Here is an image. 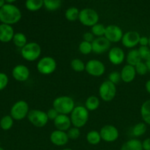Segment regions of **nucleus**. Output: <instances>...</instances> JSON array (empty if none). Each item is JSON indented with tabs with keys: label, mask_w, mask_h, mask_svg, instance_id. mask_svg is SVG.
<instances>
[{
	"label": "nucleus",
	"mask_w": 150,
	"mask_h": 150,
	"mask_svg": "<svg viewBox=\"0 0 150 150\" xmlns=\"http://www.w3.org/2000/svg\"><path fill=\"white\" fill-rule=\"evenodd\" d=\"M21 18V13L14 4H5L0 8V21L4 24H14L18 23Z\"/></svg>",
	"instance_id": "obj_1"
},
{
	"label": "nucleus",
	"mask_w": 150,
	"mask_h": 150,
	"mask_svg": "<svg viewBox=\"0 0 150 150\" xmlns=\"http://www.w3.org/2000/svg\"><path fill=\"white\" fill-rule=\"evenodd\" d=\"M52 105L53 108H54L59 114L63 115L71 114L75 108L74 101L69 96H60L55 98Z\"/></svg>",
	"instance_id": "obj_2"
},
{
	"label": "nucleus",
	"mask_w": 150,
	"mask_h": 150,
	"mask_svg": "<svg viewBox=\"0 0 150 150\" xmlns=\"http://www.w3.org/2000/svg\"><path fill=\"white\" fill-rule=\"evenodd\" d=\"M89 117V113L85 106L77 105L75 106L72 112L71 113L70 120L71 125L75 127L80 128L87 123Z\"/></svg>",
	"instance_id": "obj_3"
},
{
	"label": "nucleus",
	"mask_w": 150,
	"mask_h": 150,
	"mask_svg": "<svg viewBox=\"0 0 150 150\" xmlns=\"http://www.w3.org/2000/svg\"><path fill=\"white\" fill-rule=\"evenodd\" d=\"M21 56L28 62H33L38 59L41 54V48L37 42H28L21 48Z\"/></svg>",
	"instance_id": "obj_4"
},
{
	"label": "nucleus",
	"mask_w": 150,
	"mask_h": 150,
	"mask_svg": "<svg viewBox=\"0 0 150 150\" xmlns=\"http://www.w3.org/2000/svg\"><path fill=\"white\" fill-rule=\"evenodd\" d=\"M78 19L84 26L92 27L93 26L98 23L99 17L96 10L91 8H85L79 11Z\"/></svg>",
	"instance_id": "obj_5"
},
{
	"label": "nucleus",
	"mask_w": 150,
	"mask_h": 150,
	"mask_svg": "<svg viewBox=\"0 0 150 150\" xmlns=\"http://www.w3.org/2000/svg\"><path fill=\"white\" fill-rule=\"evenodd\" d=\"M27 119L32 125L37 127H43L49 121L46 113L41 110L33 109L29 111Z\"/></svg>",
	"instance_id": "obj_6"
},
{
	"label": "nucleus",
	"mask_w": 150,
	"mask_h": 150,
	"mask_svg": "<svg viewBox=\"0 0 150 150\" xmlns=\"http://www.w3.org/2000/svg\"><path fill=\"white\" fill-rule=\"evenodd\" d=\"M100 98L105 102H110L113 100L116 95V85L110 81H105L103 82L99 89Z\"/></svg>",
	"instance_id": "obj_7"
},
{
	"label": "nucleus",
	"mask_w": 150,
	"mask_h": 150,
	"mask_svg": "<svg viewBox=\"0 0 150 150\" xmlns=\"http://www.w3.org/2000/svg\"><path fill=\"white\" fill-rule=\"evenodd\" d=\"M57 68L55 59L51 57H44L38 61L37 70L43 75H49L54 73Z\"/></svg>",
	"instance_id": "obj_8"
},
{
	"label": "nucleus",
	"mask_w": 150,
	"mask_h": 150,
	"mask_svg": "<svg viewBox=\"0 0 150 150\" xmlns=\"http://www.w3.org/2000/svg\"><path fill=\"white\" fill-rule=\"evenodd\" d=\"M29 111L27 103L24 100H19L12 106L10 116L13 120H21L27 117Z\"/></svg>",
	"instance_id": "obj_9"
},
{
	"label": "nucleus",
	"mask_w": 150,
	"mask_h": 150,
	"mask_svg": "<svg viewBox=\"0 0 150 150\" xmlns=\"http://www.w3.org/2000/svg\"><path fill=\"white\" fill-rule=\"evenodd\" d=\"M85 70L91 76L99 77L104 73L105 67L99 60L91 59L85 64Z\"/></svg>",
	"instance_id": "obj_10"
},
{
	"label": "nucleus",
	"mask_w": 150,
	"mask_h": 150,
	"mask_svg": "<svg viewBox=\"0 0 150 150\" xmlns=\"http://www.w3.org/2000/svg\"><path fill=\"white\" fill-rule=\"evenodd\" d=\"M99 134L101 136V139L106 142H116L119 136L118 129L110 125H107L101 127Z\"/></svg>",
	"instance_id": "obj_11"
},
{
	"label": "nucleus",
	"mask_w": 150,
	"mask_h": 150,
	"mask_svg": "<svg viewBox=\"0 0 150 150\" xmlns=\"http://www.w3.org/2000/svg\"><path fill=\"white\" fill-rule=\"evenodd\" d=\"M124 34L121 29L116 25H109L106 27L104 38L110 42H118L121 40Z\"/></svg>",
	"instance_id": "obj_12"
},
{
	"label": "nucleus",
	"mask_w": 150,
	"mask_h": 150,
	"mask_svg": "<svg viewBox=\"0 0 150 150\" xmlns=\"http://www.w3.org/2000/svg\"><path fill=\"white\" fill-rule=\"evenodd\" d=\"M92 51L96 54L106 52L110 47V42L104 37H100L94 40L92 42Z\"/></svg>",
	"instance_id": "obj_13"
},
{
	"label": "nucleus",
	"mask_w": 150,
	"mask_h": 150,
	"mask_svg": "<svg viewBox=\"0 0 150 150\" xmlns=\"http://www.w3.org/2000/svg\"><path fill=\"white\" fill-rule=\"evenodd\" d=\"M141 36L139 33L135 31H129L124 34L122 37L121 42L124 47L128 48H132L139 43Z\"/></svg>",
	"instance_id": "obj_14"
},
{
	"label": "nucleus",
	"mask_w": 150,
	"mask_h": 150,
	"mask_svg": "<svg viewBox=\"0 0 150 150\" xmlns=\"http://www.w3.org/2000/svg\"><path fill=\"white\" fill-rule=\"evenodd\" d=\"M29 70L26 66L23 64H18L12 71L13 78L18 81H25L29 77Z\"/></svg>",
	"instance_id": "obj_15"
},
{
	"label": "nucleus",
	"mask_w": 150,
	"mask_h": 150,
	"mask_svg": "<svg viewBox=\"0 0 150 150\" xmlns=\"http://www.w3.org/2000/svg\"><path fill=\"white\" fill-rule=\"evenodd\" d=\"M125 58L124 52L119 47H113L108 53V59L112 64L115 65L121 64Z\"/></svg>",
	"instance_id": "obj_16"
},
{
	"label": "nucleus",
	"mask_w": 150,
	"mask_h": 150,
	"mask_svg": "<svg viewBox=\"0 0 150 150\" xmlns=\"http://www.w3.org/2000/svg\"><path fill=\"white\" fill-rule=\"evenodd\" d=\"M69 139L67 133L61 130H56L50 135V141L53 144L56 146H64L68 143Z\"/></svg>",
	"instance_id": "obj_17"
},
{
	"label": "nucleus",
	"mask_w": 150,
	"mask_h": 150,
	"mask_svg": "<svg viewBox=\"0 0 150 150\" xmlns=\"http://www.w3.org/2000/svg\"><path fill=\"white\" fill-rule=\"evenodd\" d=\"M54 124L57 130L65 132L70 129L71 122L70 117H68L67 115L59 114L57 118L54 120Z\"/></svg>",
	"instance_id": "obj_18"
},
{
	"label": "nucleus",
	"mask_w": 150,
	"mask_h": 150,
	"mask_svg": "<svg viewBox=\"0 0 150 150\" xmlns=\"http://www.w3.org/2000/svg\"><path fill=\"white\" fill-rule=\"evenodd\" d=\"M14 31L10 25H0V41L2 42H8L12 40L14 36Z\"/></svg>",
	"instance_id": "obj_19"
},
{
	"label": "nucleus",
	"mask_w": 150,
	"mask_h": 150,
	"mask_svg": "<svg viewBox=\"0 0 150 150\" xmlns=\"http://www.w3.org/2000/svg\"><path fill=\"white\" fill-rule=\"evenodd\" d=\"M121 79L125 83H130L135 79L136 76L135 67L126 64L122 68L121 71Z\"/></svg>",
	"instance_id": "obj_20"
},
{
	"label": "nucleus",
	"mask_w": 150,
	"mask_h": 150,
	"mask_svg": "<svg viewBox=\"0 0 150 150\" xmlns=\"http://www.w3.org/2000/svg\"><path fill=\"white\" fill-rule=\"evenodd\" d=\"M120 150H143L142 142L138 139H130L122 145Z\"/></svg>",
	"instance_id": "obj_21"
},
{
	"label": "nucleus",
	"mask_w": 150,
	"mask_h": 150,
	"mask_svg": "<svg viewBox=\"0 0 150 150\" xmlns=\"http://www.w3.org/2000/svg\"><path fill=\"white\" fill-rule=\"evenodd\" d=\"M126 60L129 65L133 66V67H135L137 64L141 62V58L140 57L138 49H132L129 51L126 56Z\"/></svg>",
	"instance_id": "obj_22"
},
{
	"label": "nucleus",
	"mask_w": 150,
	"mask_h": 150,
	"mask_svg": "<svg viewBox=\"0 0 150 150\" xmlns=\"http://www.w3.org/2000/svg\"><path fill=\"white\" fill-rule=\"evenodd\" d=\"M141 115L145 123L150 125V100H146L141 107Z\"/></svg>",
	"instance_id": "obj_23"
},
{
	"label": "nucleus",
	"mask_w": 150,
	"mask_h": 150,
	"mask_svg": "<svg viewBox=\"0 0 150 150\" xmlns=\"http://www.w3.org/2000/svg\"><path fill=\"white\" fill-rule=\"evenodd\" d=\"M13 41L14 45L19 48H22L27 44V38H26V35L21 32H18V33L15 34L13 38Z\"/></svg>",
	"instance_id": "obj_24"
},
{
	"label": "nucleus",
	"mask_w": 150,
	"mask_h": 150,
	"mask_svg": "<svg viewBox=\"0 0 150 150\" xmlns=\"http://www.w3.org/2000/svg\"><path fill=\"white\" fill-rule=\"evenodd\" d=\"M99 100L96 96H90L85 101V107L88 111H95L99 106Z\"/></svg>",
	"instance_id": "obj_25"
},
{
	"label": "nucleus",
	"mask_w": 150,
	"mask_h": 150,
	"mask_svg": "<svg viewBox=\"0 0 150 150\" xmlns=\"http://www.w3.org/2000/svg\"><path fill=\"white\" fill-rule=\"evenodd\" d=\"M25 7L29 11H37L44 7L43 0H27L25 2Z\"/></svg>",
	"instance_id": "obj_26"
},
{
	"label": "nucleus",
	"mask_w": 150,
	"mask_h": 150,
	"mask_svg": "<svg viewBox=\"0 0 150 150\" xmlns=\"http://www.w3.org/2000/svg\"><path fill=\"white\" fill-rule=\"evenodd\" d=\"M87 142L91 145H96L100 143L101 139L99 133L96 130H91L86 136Z\"/></svg>",
	"instance_id": "obj_27"
},
{
	"label": "nucleus",
	"mask_w": 150,
	"mask_h": 150,
	"mask_svg": "<svg viewBox=\"0 0 150 150\" xmlns=\"http://www.w3.org/2000/svg\"><path fill=\"white\" fill-rule=\"evenodd\" d=\"M79 10L76 7H69L66 10L65 17L69 21H74L79 18Z\"/></svg>",
	"instance_id": "obj_28"
},
{
	"label": "nucleus",
	"mask_w": 150,
	"mask_h": 150,
	"mask_svg": "<svg viewBox=\"0 0 150 150\" xmlns=\"http://www.w3.org/2000/svg\"><path fill=\"white\" fill-rule=\"evenodd\" d=\"M62 1L60 0H45L44 1V7L49 11L57 10L61 7Z\"/></svg>",
	"instance_id": "obj_29"
},
{
	"label": "nucleus",
	"mask_w": 150,
	"mask_h": 150,
	"mask_svg": "<svg viewBox=\"0 0 150 150\" xmlns=\"http://www.w3.org/2000/svg\"><path fill=\"white\" fill-rule=\"evenodd\" d=\"M13 119L11 116H4L0 120V127L4 130H8L13 127Z\"/></svg>",
	"instance_id": "obj_30"
},
{
	"label": "nucleus",
	"mask_w": 150,
	"mask_h": 150,
	"mask_svg": "<svg viewBox=\"0 0 150 150\" xmlns=\"http://www.w3.org/2000/svg\"><path fill=\"white\" fill-rule=\"evenodd\" d=\"M146 131V125L144 122L138 123L132 128V134L136 137L143 136Z\"/></svg>",
	"instance_id": "obj_31"
},
{
	"label": "nucleus",
	"mask_w": 150,
	"mask_h": 150,
	"mask_svg": "<svg viewBox=\"0 0 150 150\" xmlns=\"http://www.w3.org/2000/svg\"><path fill=\"white\" fill-rule=\"evenodd\" d=\"M71 67L75 72H80L85 70V64L79 59H74L71 62Z\"/></svg>",
	"instance_id": "obj_32"
},
{
	"label": "nucleus",
	"mask_w": 150,
	"mask_h": 150,
	"mask_svg": "<svg viewBox=\"0 0 150 150\" xmlns=\"http://www.w3.org/2000/svg\"><path fill=\"white\" fill-rule=\"evenodd\" d=\"M106 27L101 23H96L91 27V33L98 38L103 37L105 33Z\"/></svg>",
	"instance_id": "obj_33"
},
{
	"label": "nucleus",
	"mask_w": 150,
	"mask_h": 150,
	"mask_svg": "<svg viewBox=\"0 0 150 150\" xmlns=\"http://www.w3.org/2000/svg\"><path fill=\"white\" fill-rule=\"evenodd\" d=\"M79 51L84 55H88L92 52V45L91 42L82 41L79 45Z\"/></svg>",
	"instance_id": "obj_34"
},
{
	"label": "nucleus",
	"mask_w": 150,
	"mask_h": 150,
	"mask_svg": "<svg viewBox=\"0 0 150 150\" xmlns=\"http://www.w3.org/2000/svg\"><path fill=\"white\" fill-rule=\"evenodd\" d=\"M141 59L148 60L150 59V48L149 46H141L138 49Z\"/></svg>",
	"instance_id": "obj_35"
},
{
	"label": "nucleus",
	"mask_w": 150,
	"mask_h": 150,
	"mask_svg": "<svg viewBox=\"0 0 150 150\" xmlns=\"http://www.w3.org/2000/svg\"><path fill=\"white\" fill-rule=\"evenodd\" d=\"M135 69L136 73H138V75H141V76L146 74L147 72H148V69L146 65V63L143 62H140L138 64H137L135 66Z\"/></svg>",
	"instance_id": "obj_36"
},
{
	"label": "nucleus",
	"mask_w": 150,
	"mask_h": 150,
	"mask_svg": "<svg viewBox=\"0 0 150 150\" xmlns=\"http://www.w3.org/2000/svg\"><path fill=\"white\" fill-rule=\"evenodd\" d=\"M67 136L69 139H72V140H75V139H78L80 136V130L79 128L77 127H71L69 129L67 132Z\"/></svg>",
	"instance_id": "obj_37"
},
{
	"label": "nucleus",
	"mask_w": 150,
	"mask_h": 150,
	"mask_svg": "<svg viewBox=\"0 0 150 150\" xmlns=\"http://www.w3.org/2000/svg\"><path fill=\"white\" fill-rule=\"evenodd\" d=\"M121 74L119 72H112L111 73L109 74L108 76V81H110V82H112L113 83H114L115 85L119 83V81H121Z\"/></svg>",
	"instance_id": "obj_38"
},
{
	"label": "nucleus",
	"mask_w": 150,
	"mask_h": 150,
	"mask_svg": "<svg viewBox=\"0 0 150 150\" xmlns=\"http://www.w3.org/2000/svg\"><path fill=\"white\" fill-rule=\"evenodd\" d=\"M8 83V77L6 74L0 73V91L4 89Z\"/></svg>",
	"instance_id": "obj_39"
},
{
	"label": "nucleus",
	"mask_w": 150,
	"mask_h": 150,
	"mask_svg": "<svg viewBox=\"0 0 150 150\" xmlns=\"http://www.w3.org/2000/svg\"><path fill=\"white\" fill-rule=\"evenodd\" d=\"M46 114H47V117H48L49 120H53V121H54V120L57 118V116L59 115V114L57 113V111L53 108L49 109V111L46 112Z\"/></svg>",
	"instance_id": "obj_40"
},
{
	"label": "nucleus",
	"mask_w": 150,
	"mask_h": 150,
	"mask_svg": "<svg viewBox=\"0 0 150 150\" xmlns=\"http://www.w3.org/2000/svg\"><path fill=\"white\" fill-rule=\"evenodd\" d=\"M84 41L88 42H92L94 40V35L91 32H85L83 35Z\"/></svg>",
	"instance_id": "obj_41"
},
{
	"label": "nucleus",
	"mask_w": 150,
	"mask_h": 150,
	"mask_svg": "<svg viewBox=\"0 0 150 150\" xmlns=\"http://www.w3.org/2000/svg\"><path fill=\"white\" fill-rule=\"evenodd\" d=\"M139 44L141 45V46H148L149 38L145 36L141 37L139 40Z\"/></svg>",
	"instance_id": "obj_42"
},
{
	"label": "nucleus",
	"mask_w": 150,
	"mask_h": 150,
	"mask_svg": "<svg viewBox=\"0 0 150 150\" xmlns=\"http://www.w3.org/2000/svg\"><path fill=\"white\" fill-rule=\"evenodd\" d=\"M143 150H150V138L146 139L142 142Z\"/></svg>",
	"instance_id": "obj_43"
},
{
	"label": "nucleus",
	"mask_w": 150,
	"mask_h": 150,
	"mask_svg": "<svg viewBox=\"0 0 150 150\" xmlns=\"http://www.w3.org/2000/svg\"><path fill=\"white\" fill-rule=\"evenodd\" d=\"M145 87H146V89L147 92L150 94V80L147 81L146 83Z\"/></svg>",
	"instance_id": "obj_44"
},
{
	"label": "nucleus",
	"mask_w": 150,
	"mask_h": 150,
	"mask_svg": "<svg viewBox=\"0 0 150 150\" xmlns=\"http://www.w3.org/2000/svg\"><path fill=\"white\" fill-rule=\"evenodd\" d=\"M146 65L147 69H148V71H150V59L146 61Z\"/></svg>",
	"instance_id": "obj_45"
},
{
	"label": "nucleus",
	"mask_w": 150,
	"mask_h": 150,
	"mask_svg": "<svg viewBox=\"0 0 150 150\" xmlns=\"http://www.w3.org/2000/svg\"><path fill=\"white\" fill-rule=\"evenodd\" d=\"M4 4H5V1L4 0H0V8H1Z\"/></svg>",
	"instance_id": "obj_46"
},
{
	"label": "nucleus",
	"mask_w": 150,
	"mask_h": 150,
	"mask_svg": "<svg viewBox=\"0 0 150 150\" xmlns=\"http://www.w3.org/2000/svg\"><path fill=\"white\" fill-rule=\"evenodd\" d=\"M149 48H150V37H149Z\"/></svg>",
	"instance_id": "obj_47"
},
{
	"label": "nucleus",
	"mask_w": 150,
	"mask_h": 150,
	"mask_svg": "<svg viewBox=\"0 0 150 150\" xmlns=\"http://www.w3.org/2000/svg\"><path fill=\"white\" fill-rule=\"evenodd\" d=\"M62 150H73V149H69V148H66V149H62Z\"/></svg>",
	"instance_id": "obj_48"
},
{
	"label": "nucleus",
	"mask_w": 150,
	"mask_h": 150,
	"mask_svg": "<svg viewBox=\"0 0 150 150\" xmlns=\"http://www.w3.org/2000/svg\"><path fill=\"white\" fill-rule=\"evenodd\" d=\"M0 150H4V149H3V148H1V147H0Z\"/></svg>",
	"instance_id": "obj_49"
}]
</instances>
